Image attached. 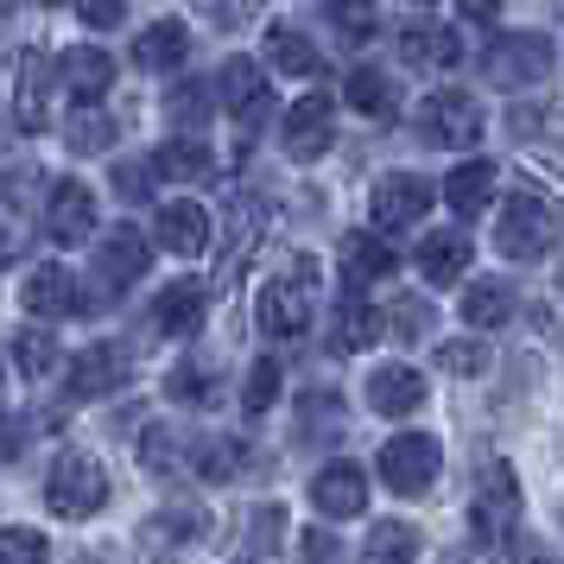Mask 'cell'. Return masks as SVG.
Listing matches in <instances>:
<instances>
[{"label": "cell", "instance_id": "obj_1", "mask_svg": "<svg viewBox=\"0 0 564 564\" xmlns=\"http://www.w3.org/2000/svg\"><path fill=\"white\" fill-rule=\"evenodd\" d=\"M552 241H558L552 204H545L539 191H513L508 209H501V223H495V248H501L508 260H545Z\"/></svg>", "mask_w": 564, "mask_h": 564}, {"label": "cell", "instance_id": "obj_2", "mask_svg": "<svg viewBox=\"0 0 564 564\" xmlns=\"http://www.w3.org/2000/svg\"><path fill=\"white\" fill-rule=\"evenodd\" d=\"M45 501H52L57 520H89V513L108 501L102 463L89 457V451H64V457L52 463V476H45Z\"/></svg>", "mask_w": 564, "mask_h": 564}, {"label": "cell", "instance_id": "obj_3", "mask_svg": "<svg viewBox=\"0 0 564 564\" xmlns=\"http://www.w3.org/2000/svg\"><path fill=\"white\" fill-rule=\"evenodd\" d=\"M311 311H317V292H311V260H292V273L285 280H267L260 285V330L292 343V336L311 330Z\"/></svg>", "mask_w": 564, "mask_h": 564}, {"label": "cell", "instance_id": "obj_4", "mask_svg": "<svg viewBox=\"0 0 564 564\" xmlns=\"http://www.w3.org/2000/svg\"><path fill=\"white\" fill-rule=\"evenodd\" d=\"M444 469V444L432 432H400L381 444V482L393 495H425Z\"/></svg>", "mask_w": 564, "mask_h": 564}, {"label": "cell", "instance_id": "obj_5", "mask_svg": "<svg viewBox=\"0 0 564 564\" xmlns=\"http://www.w3.org/2000/svg\"><path fill=\"white\" fill-rule=\"evenodd\" d=\"M469 527H476L482 545H508V539L520 533V482H513L508 463H488L482 495L469 501Z\"/></svg>", "mask_w": 564, "mask_h": 564}, {"label": "cell", "instance_id": "obj_6", "mask_svg": "<svg viewBox=\"0 0 564 564\" xmlns=\"http://www.w3.org/2000/svg\"><path fill=\"white\" fill-rule=\"evenodd\" d=\"M432 209V184L419 172H387L375 191H368V223L381 235H400V229H419Z\"/></svg>", "mask_w": 564, "mask_h": 564}, {"label": "cell", "instance_id": "obj_7", "mask_svg": "<svg viewBox=\"0 0 564 564\" xmlns=\"http://www.w3.org/2000/svg\"><path fill=\"white\" fill-rule=\"evenodd\" d=\"M552 39H539V32H513V39H495V52H488V83H501V89H533V83L552 77Z\"/></svg>", "mask_w": 564, "mask_h": 564}, {"label": "cell", "instance_id": "obj_8", "mask_svg": "<svg viewBox=\"0 0 564 564\" xmlns=\"http://www.w3.org/2000/svg\"><path fill=\"white\" fill-rule=\"evenodd\" d=\"M419 128H425L432 147L463 153V147H476V140H482V108H476V96H463V89H437V96L419 102Z\"/></svg>", "mask_w": 564, "mask_h": 564}, {"label": "cell", "instance_id": "obj_9", "mask_svg": "<svg viewBox=\"0 0 564 564\" xmlns=\"http://www.w3.org/2000/svg\"><path fill=\"white\" fill-rule=\"evenodd\" d=\"M336 140V102L317 89V96H299V102L285 108V153L311 165V159H324Z\"/></svg>", "mask_w": 564, "mask_h": 564}, {"label": "cell", "instance_id": "obj_10", "mask_svg": "<svg viewBox=\"0 0 564 564\" xmlns=\"http://www.w3.org/2000/svg\"><path fill=\"white\" fill-rule=\"evenodd\" d=\"M45 235L64 241V248L89 241V235H96V191L77 184V178L52 184V197H45Z\"/></svg>", "mask_w": 564, "mask_h": 564}, {"label": "cell", "instance_id": "obj_11", "mask_svg": "<svg viewBox=\"0 0 564 564\" xmlns=\"http://www.w3.org/2000/svg\"><path fill=\"white\" fill-rule=\"evenodd\" d=\"M311 508L324 513V520H356V513H368V476H361L356 463L317 469L311 476Z\"/></svg>", "mask_w": 564, "mask_h": 564}, {"label": "cell", "instance_id": "obj_12", "mask_svg": "<svg viewBox=\"0 0 564 564\" xmlns=\"http://www.w3.org/2000/svg\"><path fill=\"white\" fill-rule=\"evenodd\" d=\"M425 406V375L406 368V361H387L368 375V412H381V419H406V412Z\"/></svg>", "mask_w": 564, "mask_h": 564}, {"label": "cell", "instance_id": "obj_13", "mask_svg": "<svg viewBox=\"0 0 564 564\" xmlns=\"http://www.w3.org/2000/svg\"><path fill=\"white\" fill-rule=\"evenodd\" d=\"M20 305H26L32 317H70V311H83L70 267H64V260H45V267H32L26 285H20Z\"/></svg>", "mask_w": 564, "mask_h": 564}, {"label": "cell", "instance_id": "obj_14", "mask_svg": "<svg viewBox=\"0 0 564 564\" xmlns=\"http://www.w3.org/2000/svg\"><path fill=\"white\" fill-rule=\"evenodd\" d=\"M209 317V292L197 280H172L153 299V330L159 336H197Z\"/></svg>", "mask_w": 564, "mask_h": 564}, {"label": "cell", "instance_id": "obj_15", "mask_svg": "<svg viewBox=\"0 0 564 564\" xmlns=\"http://www.w3.org/2000/svg\"><path fill=\"white\" fill-rule=\"evenodd\" d=\"M147 267H153V254H147V235H140V229L121 223L115 235H102V248H96V280H102V285L121 292V285H133Z\"/></svg>", "mask_w": 564, "mask_h": 564}, {"label": "cell", "instance_id": "obj_16", "mask_svg": "<svg viewBox=\"0 0 564 564\" xmlns=\"http://www.w3.org/2000/svg\"><path fill=\"white\" fill-rule=\"evenodd\" d=\"M121 381H128V356H121V349H108V343L77 349V361H70V393H77V400H102V393H115Z\"/></svg>", "mask_w": 564, "mask_h": 564}, {"label": "cell", "instance_id": "obj_17", "mask_svg": "<svg viewBox=\"0 0 564 564\" xmlns=\"http://www.w3.org/2000/svg\"><path fill=\"white\" fill-rule=\"evenodd\" d=\"M57 77H64V89L77 96L83 108H96L115 89V57L96 52V45H77V52H64V64H57Z\"/></svg>", "mask_w": 564, "mask_h": 564}, {"label": "cell", "instance_id": "obj_18", "mask_svg": "<svg viewBox=\"0 0 564 564\" xmlns=\"http://www.w3.org/2000/svg\"><path fill=\"white\" fill-rule=\"evenodd\" d=\"M209 89H216V102L235 108L248 128L260 121V102H267V77H260L254 57H229V64H223V77L209 83Z\"/></svg>", "mask_w": 564, "mask_h": 564}, {"label": "cell", "instance_id": "obj_19", "mask_svg": "<svg viewBox=\"0 0 564 564\" xmlns=\"http://www.w3.org/2000/svg\"><path fill=\"white\" fill-rule=\"evenodd\" d=\"M393 267H400V260H393V248H387L381 235H368V229L343 235V280H349V292H361V285L387 280Z\"/></svg>", "mask_w": 564, "mask_h": 564}, {"label": "cell", "instance_id": "obj_20", "mask_svg": "<svg viewBox=\"0 0 564 564\" xmlns=\"http://www.w3.org/2000/svg\"><path fill=\"white\" fill-rule=\"evenodd\" d=\"M419 273L432 285H457L469 273V235L463 229H437L419 241Z\"/></svg>", "mask_w": 564, "mask_h": 564}, {"label": "cell", "instance_id": "obj_21", "mask_svg": "<svg viewBox=\"0 0 564 564\" xmlns=\"http://www.w3.org/2000/svg\"><path fill=\"white\" fill-rule=\"evenodd\" d=\"M159 241H165V254H204L209 209L204 204H159Z\"/></svg>", "mask_w": 564, "mask_h": 564}, {"label": "cell", "instance_id": "obj_22", "mask_svg": "<svg viewBox=\"0 0 564 564\" xmlns=\"http://www.w3.org/2000/svg\"><path fill=\"white\" fill-rule=\"evenodd\" d=\"M184 57H191L184 20H159V26H147L140 39H133V64H140V70H178Z\"/></svg>", "mask_w": 564, "mask_h": 564}, {"label": "cell", "instance_id": "obj_23", "mask_svg": "<svg viewBox=\"0 0 564 564\" xmlns=\"http://www.w3.org/2000/svg\"><path fill=\"white\" fill-rule=\"evenodd\" d=\"M343 102L356 108V115H368V121H393L400 89H393V77H387V70L361 64V70H349V83H343Z\"/></svg>", "mask_w": 564, "mask_h": 564}, {"label": "cell", "instance_id": "obj_24", "mask_svg": "<svg viewBox=\"0 0 564 564\" xmlns=\"http://www.w3.org/2000/svg\"><path fill=\"white\" fill-rule=\"evenodd\" d=\"M488 197H495V165H488V159H463L457 172L444 178V204L457 209L463 223H469V216H482Z\"/></svg>", "mask_w": 564, "mask_h": 564}, {"label": "cell", "instance_id": "obj_25", "mask_svg": "<svg viewBox=\"0 0 564 564\" xmlns=\"http://www.w3.org/2000/svg\"><path fill=\"white\" fill-rule=\"evenodd\" d=\"M463 324L469 330H501L513 317V285L508 280H469V292H463Z\"/></svg>", "mask_w": 564, "mask_h": 564}, {"label": "cell", "instance_id": "obj_26", "mask_svg": "<svg viewBox=\"0 0 564 564\" xmlns=\"http://www.w3.org/2000/svg\"><path fill=\"white\" fill-rule=\"evenodd\" d=\"M400 57H406L412 70H451L463 57V39L451 26H412L406 39H400Z\"/></svg>", "mask_w": 564, "mask_h": 564}, {"label": "cell", "instance_id": "obj_27", "mask_svg": "<svg viewBox=\"0 0 564 564\" xmlns=\"http://www.w3.org/2000/svg\"><path fill=\"white\" fill-rule=\"evenodd\" d=\"M267 64H273V70H280V77H317V70H324V57H317V45H311L305 32L299 26H273L267 32Z\"/></svg>", "mask_w": 564, "mask_h": 564}, {"label": "cell", "instance_id": "obj_28", "mask_svg": "<svg viewBox=\"0 0 564 564\" xmlns=\"http://www.w3.org/2000/svg\"><path fill=\"white\" fill-rule=\"evenodd\" d=\"M375 336H381L375 305H361V292H349V299L336 305V317H330V349L336 356H356V349H368Z\"/></svg>", "mask_w": 564, "mask_h": 564}, {"label": "cell", "instance_id": "obj_29", "mask_svg": "<svg viewBox=\"0 0 564 564\" xmlns=\"http://www.w3.org/2000/svg\"><path fill=\"white\" fill-rule=\"evenodd\" d=\"M153 172L159 178H178V184H197L216 172V153H209L204 140H191V133H178V140H165L153 153Z\"/></svg>", "mask_w": 564, "mask_h": 564}, {"label": "cell", "instance_id": "obj_30", "mask_svg": "<svg viewBox=\"0 0 564 564\" xmlns=\"http://www.w3.org/2000/svg\"><path fill=\"white\" fill-rule=\"evenodd\" d=\"M361 564H419V527H406V520H375L368 527V545H361Z\"/></svg>", "mask_w": 564, "mask_h": 564}, {"label": "cell", "instance_id": "obj_31", "mask_svg": "<svg viewBox=\"0 0 564 564\" xmlns=\"http://www.w3.org/2000/svg\"><path fill=\"white\" fill-rule=\"evenodd\" d=\"M311 437H324V444L343 437V400L336 393H305L299 400V444H311Z\"/></svg>", "mask_w": 564, "mask_h": 564}, {"label": "cell", "instance_id": "obj_32", "mask_svg": "<svg viewBox=\"0 0 564 564\" xmlns=\"http://www.w3.org/2000/svg\"><path fill=\"white\" fill-rule=\"evenodd\" d=\"M248 457H254V451H248L241 437H204V444H197V469H204L209 482H235V476L248 469Z\"/></svg>", "mask_w": 564, "mask_h": 564}, {"label": "cell", "instance_id": "obj_33", "mask_svg": "<svg viewBox=\"0 0 564 564\" xmlns=\"http://www.w3.org/2000/svg\"><path fill=\"white\" fill-rule=\"evenodd\" d=\"M13 361H20V375L45 381V375L57 368V343H52V330H39V324H32V330H20V336H13Z\"/></svg>", "mask_w": 564, "mask_h": 564}, {"label": "cell", "instance_id": "obj_34", "mask_svg": "<svg viewBox=\"0 0 564 564\" xmlns=\"http://www.w3.org/2000/svg\"><path fill=\"white\" fill-rule=\"evenodd\" d=\"M165 115H172L178 128H204L209 115H216V89H209V83H178L172 102H165Z\"/></svg>", "mask_w": 564, "mask_h": 564}, {"label": "cell", "instance_id": "obj_35", "mask_svg": "<svg viewBox=\"0 0 564 564\" xmlns=\"http://www.w3.org/2000/svg\"><path fill=\"white\" fill-rule=\"evenodd\" d=\"M273 400H280V361L260 356L254 368H248V381H241V412H248V419H260Z\"/></svg>", "mask_w": 564, "mask_h": 564}, {"label": "cell", "instance_id": "obj_36", "mask_svg": "<svg viewBox=\"0 0 564 564\" xmlns=\"http://www.w3.org/2000/svg\"><path fill=\"white\" fill-rule=\"evenodd\" d=\"M488 361H495V349H488V343H469V336H457V343L437 349V368H444V375H469V381L488 375Z\"/></svg>", "mask_w": 564, "mask_h": 564}, {"label": "cell", "instance_id": "obj_37", "mask_svg": "<svg viewBox=\"0 0 564 564\" xmlns=\"http://www.w3.org/2000/svg\"><path fill=\"white\" fill-rule=\"evenodd\" d=\"M0 564H52V545L39 527H7L0 533Z\"/></svg>", "mask_w": 564, "mask_h": 564}, {"label": "cell", "instance_id": "obj_38", "mask_svg": "<svg viewBox=\"0 0 564 564\" xmlns=\"http://www.w3.org/2000/svg\"><path fill=\"white\" fill-rule=\"evenodd\" d=\"M64 140H70V147H77V153H102L108 140H115V121H108L102 108H83L77 121H70V128H64Z\"/></svg>", "mask_w": 564, "mask_h": 564}, {"label": "cell", "instance_id": "obj_39", "mask_svg": "<svg viewBox=\"0 0 564 564\" xmlns=\"http://www.w3.org/2000/svg\"><path fill=\"white\" fill-rule=\"evenodd\" d=\"M20 128H45V57H26V89H20Z\"/></svg>", "mask_w": 564, "mask_h": 564}, {"label": "cell", "instance_id": "obj_40", "mask_svg": "<svg viewBox=\"0 0 564 564\" xmlns=\"http://www.w3.org/2000/svg\"><path fill=\"white\" fill-rule=\"evenodd\" d=\"M184 451V437L172 432V425H147V437H140V457H147V469H172Z\"/></svg>", "mask_w": 564, "mask_h": 564}, {"label": "cell", "instance_id": "obj_41", "mask_svg": "<svg viewBox=\"0 0 564 564\" xmlns=\"http://www.w3.org/2000/svg\"><path fill=\"white\" fill-rule=\"evenodd\" d=\"M330 20L349 32V39H368V32H375V0H330Z\"/></svg>", "mask_w": 564, "mask_h": 564}, {"label": "cell", "instance_id": "obj_42", "mask_svg": "<svg viewBox=\"0 0 564 564\" xmlns=\"http://www.w3.org/2000/svg\"><path fill=\"white\" fill-rule=\"evenodd\" d=\"M197 533V520H191V513H172V520H165V513H159V520H147V545H165V552H172V545H178V539H191Z\"/></svg>", "mask_w": 564, "mask_h": 564}, {"label": "cell", "instance_id": "obj_43", "mask_svg": "<svg viewBox=\"0 0 564 564\" xmlns=\"http://www.w3.org/2000/svg\"><path fill=\"white\" fill-rule=\"evenodd\" d=\"M77 13H83L89 32H115L121 20H128V0H77Z\"/></svg>", "mask_w": 564, "mask_h": 564}, {"label": "cell", "instance_id": "obj_44", "mask_svg": "<svg viewBox=\"0 0 564 564\" xmlns=\"http://www.w3.org/2000/svg\"><path fill=\"white\" fill-rule=\"evenodd\" d=\"M432 330V305H425V299H400V305H393V336H425Z\"/></svg>", "mask_w": 564, "mask_h": 564}, {"label": "cell", "instance_id": "obj_45", "mask_svg": "<svg viewBox=\"0 0 564 564\" xmlns=\"http://www.w3.org/2000/svg\"><path fill=\"white\" fill-rule=\"evenodd\" d=\"M343 552H336V539L330 533H317V527H305L299 533V564H336Z\"/></svg>", "mask_w": 564, "mask_h": 564}, {"label": "cell", "instance_id": "obj_46", "mask_svg": "<svg viewBox=\"0 0 564 564\" xmlns=\"http://www.w3.org/2000/svg\"><path fill=\"white\" fill-rule=\"evenodd\" d=\"M115 184H121V197H133V204H140V197H153V165H115Z\"/></svg>", "mask_w": 564, "mask_h": 564}, {"label": "cell", "instance_id": "obj_47", "mask_svg": "<svg viewBox=\"0 0 564 564\" xmlns=\"http://www.w3.org/2000/svg\"><path fill=\"white\" fill-rule=\"evenodd\" d=\"M463 20H501V0H457Z\"/></svg>", "mask_w": 564, "mask_h": 564}, {"label": "cell", "instance_id": "obj_48", "mask_svg": "<svg viewBox=\"0 0 564 564\" xmlns=\"http://www.w3.org/2000/svg\"><path fill=\"white\" fill-rule=\"evenodd\" d=\"M0 13H13V0H0Z\"/></svg>", "mask_w": 564, "mask_h": 564}, {"label": "cell", "instance_id": "obj_49", "mask_svg": "<svg viewBox=\"0 0 564 564\" xmlns=\"http://www.w3.org/2000/svg\"><path fill=\"white\" fill-rule=\"evenodd\" d=\"M412 7H432V0H412Z\"/></svg>", "mask_w": 564, "mask_h": 564}, {"label": "cell", "instance_id": "obj_50", "mask_svg": "<svg viewBox=\"0 0 564 564\" xmlns=\"http://www.w3.org/2000/svg\"><path fill=\"white\" fill-rule=\"evenodd\" d=\"M0 387H7V368H0Z\"/></svg>", "mask_w": 564, "mask_h": 564}, {"label": "cell", "instance_id": "obj_51", "mask_svg": "<svg viewBox=\"0 0 564 564\" xmlns=\"http://www.w3.org/2000/svg\"><path fill=\"white\" fill-rule=\"evenodd\" d=\"M241 564H254V558H241Z\"/></svg>", "mask_w": 564, "mask_h": 564}]
</instances>
